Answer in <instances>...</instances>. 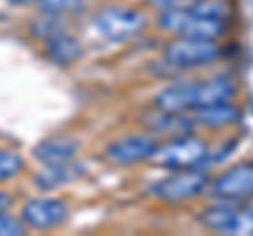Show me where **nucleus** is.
I'll return each mask as SVG.
<instances>
[{"instance_id":"39448f33","label":"nucleus","mask_w":253,"mask_h":236,"mask_svg":"<svg viewBox=\"0 0 253 236\" xmlns=\"http://www.w3.org/2000/svg\"><path fill=\"white\" fill-rule=\"evenodd\" d=\"M205 188H209V177L199 169H186V171H171V175L154 182L150 192L158 200L175 204L199 196Z\"/></svg>"},{"instance_id":"20e7f679","label":"nucleus","mask_w":253,"mask_h":236,"mask_svg":"<svg viewBox=\"0 0 253 236\" xmlns=\"http://www.w3.org/2000/svg\"><path fill=\"white\" fill-rule=\"evenodd\" d=\"M165 61L177 70H192L213 64L219 59L221 46L217 40H194V38H177L165 46Z\"/></svg>"},{"instance_id":"f03ea898","label":"nucleus","mask_w":253,"mask_h":236,"mask_svg":"<svg viewBox=\"0 0 253 236\" xmlns=\"http://www.w3.org/2000/svg\"><path fill=\"white\" fill-rule=\"evenodd\" d=\"M209 158V146L201 137L194 135H179L169 141H165L156 148L152 160L156 167L167 171H186L199 169Z\"/></svg>"},{"instance_id":"412c9836","label":"nucleus","mask_w":253,"mask_h":236,"mask_svg":"<svg viewBox=\"0 0 253 236\" xmlns=\"http://www.w3.org/2000/svg\"><path fill=\"white\" fill-rule=\"evenodd\" d=\"M26 232V224L19 217H13L6 211H0V236H19Z\"/></svg>"},{"instance_id":"9d476101","label":"nucleus","mask_w":253,"mask_h":236,"mask_svg":"<svg viewBox=\"0 0 253 236\" xmlns=\"http://www.w3.org/2000/svg\"><path fill=\"white\" fill-rule=\"evenodd\" d=\"M154 106L171 114L192 112L196 110V82H177L167 86L154 97Z\"/></svg>"},{"instance_id":"9b49d317","label":"nucleus","mask_w":253,"mask_h":236,"mask_svg":"<svg viewBox=\"0 0 253 236\" xmlns=\"http://www.w3.org/2000/svg\"><path fill=\"white\" fill-rule=\"evenodd\" d=\"M234 97H236V84L226 76H217V78H211V80L196 82V110L207 108V106L226 104V101H232Z\"/></svg>"},{"instance_id":"423d86ee","label":"nucleus","mask_w":253,"mask_h":236,"mask_svg":"<svg viewBox=\"0 0 253 236\" xmlns=\"http://www.w3.org/2000/svg\"><path fill=\"white\" fill-rule=\"evenodd\" d=\"M209 190L215 198L228 202L253 198V164H236L219 173L209 182Z\"/></svg>"},{"instance_id":"f8f14e48","label":"nucleus","mask_w":253,"mask_h":236,"mask_svg":"<svg viewBox=\"0 0 253 236\" xmlns=\"http://www.w3.org/2000/svg\"><path fill=\"white\" fill-rule=\"evenodd\" d=\"M83 173V164H72V160L61 164H44V169H41L34 175V186L38 190H55V188L78 179Z\"/></svg>"},{"instance_id":"aec40b11","label":"nucleus","mask_w":253,"mask_h":236,"mask_svg":"<svg viewBox=\"0 0 253 236\" xmlns=\"http://www.w3.org/2000/svg\"><path fill=\"white\" fill-rule=\"evenodd\" d=\"M23 171V158L9 148H0V182L13 179Z\"/></svg>"},{"instance_id":"4be33fe9","label":"nucleus","mask_w":253,"mask_h":236,"mask_svg":"<svg viewBox=\"0 0 253 236\" xmlns=\"http://www.w3.org/2000/svg\"><path fill=\"white\" fill-rule=\"evenodd\" d=\"M13 204V198H11V194H6V192H0V211H9V207Z\"/></svg>"},{"instance_id":"5701e85b","label":"nucleus","mask_w":253,"mask_h":236,"mask_svg":"<svg viewBox=\"0 0 253 236\" xmlns=\"http://www.w3.org/2000/svg\"><path fill=\"white\" fill-rule=\"evenodd\" d=\"M6 2H11V4H15V6H30V4L38 2V0H6Z\"/></svg>"},{"instance_id":"6ab92c4d","label":"nucleus","mask_w":253,"mask_h":236,"mask_svg":"<svg viewBox=\"0 0 253 236\" xmlns=\"http://www.w3.org/2000/svg\"><path fill=\"white\" fill-rule=\"evenodd\" d=\"M226 234L230 236H253V207H236L234 217Z\"/></svg>"},{"instance_id":"dca6fc26","label":"nucleus","mask_w":253,"mask_h":236,"mask_svg":"<svg viewBox=\"0 0 253 236\" xmlns=\"http://www.w3.org/2000/svg\"><path fill=\"white\" fill-rule=\"evenodd\" d=\"M61 32H66V23H63L61 15H51V13H42L30 23V34L38 38V40H49V38L57 36Z\"/></svg>"},{"instance_id":"a211bd4d","label":"nucleus","mask_w":253,"mask_h":236,"mask_svg":"<svg viewBox=\"0 0 253 236\" xmlns=\"http://www.w3.org/2000/svg\"><path fill=\"white\" fill-rule=\"evenodd\" d=\"M38 9L51 15H76L84 9V0H38Z\"/></svg>"},{"instance_id":"0eeeda50","label":"nucleus","mask_w":253,"mask_h":236,"mask_svg":"<svg viewBox=\"0 0 253 236\" xmlns=\"http://www.w3.org/2000/svg\"><path fill=\"white\" fill-rule=\"evenodd\" d=\"M68 204L61 198H32L21 207L23 224L32 230H53L68 219Z\"/></svg>"},{"instance_id":"4468645a","label":"nucleus","mask_w":253,"mask_h":236,"mask_svg":"<svg viewBox=\"0 0 253 236\" xmlns=\"http://www.w3.org/2000/svg\"><path fill=\"white\" fill-rule=\"evenodd\" d=\"M44 53H46V57H49L53 64L72 66L83 57L84 49H83V44H81L78 38L70 36L68 32H61V34L53 36V38H49V40L44 42Z\"/></svg>"},{"instance_id":"ddd939ff","label":"nucleus","mask_w":253,"mask_h":236,"mask_svg":"<svg viewBox=\"0 0 253 236\" xmlns=\"http://www.w3.org/2000/svg\"><path fill=\"white\" fill-rule=\"evenodd\" d=\"M192 120L194 124H201V127H207V129H224L241 120V110L232 101H226V104L194 110Z\"/></svg>"},{"instance_id":"6e6552de","label":"nucleus","mask_w":253,"mask_h":236,"mask_svg":"<svg viewBox=\"0 0 253 236\" xmlns=\"http://www.w3.org/2000/svg\"><path fill=\"white\" fill-rule=\"evenodd\" d=\"M158 144L150 135H129L112 141L106 148V156L116 164H133L150 160L156 152Z\"/></svg>"},{"instance_id":"f3484780","label":"nucleus","mask_w":253,"mask_h":236,"mask_svg":"<svg viewBox=\"0 0 253 236\" xmlns=\"http://www.w3.org/2000/svg\"><path fill=\"white\" fill-rule=\"evenodd\" d=\"M188 9L196 15H205V17L213 19H226L232 13V6L228 0H192Z\"/></svg>"},{"instance_id":"2eb2a0df","label":"nucleus","mask_w":253,"mask_h":236,"mask_svg":"<svg viewBox=\"0 0 253 236\" xmlns=\"http://www.w3.org/2000/svg\"><path fill=\"white\" fill-rule=\"evenodd\" d=\"M234 211H236V207H232V204H226V202L213 204V207H207L205 211H201L199 222L207 228V230L226 234L228 226H230L232 217H234Z\"/></svg>"},{"instance_id":"1a4fd4ad","label":"nucleus","mask_w":253,"mask_h":236,"mask_svg":"<svg viewBox=\"0 0 253 236\" xmlns=\"http://www.w3.org/2000/svg\"><path fill=\"white\" fill-rule=\"evenodd\" d=\"M81 141L70 137V135H53L32 148V156L41 164H61L70 162L76 156Z\"/></svg>"},{"instance_id":"f257e3e1","label":"nucleus","mask_w":253,"mask_h":236,"mask_svg":"<svg viewBox=\"0 0 253 236\" xmlns=\"http://www.w3.org/2000/svg\"><path fill=\"white\" fill-rule=\"evenodd\" d=\"M158 28L175 34L177 38H194V40H219L226 34V19H213L196 15L188 6H169L161 9L156 17Z\"/></svg>"},{"instance_id":"b1692460","label":"nucleus","mask_w":253,"mask_h":236,"mask_svg":"<svg viewBox=\"0 0 253 236\" xmlns=\"http://www.w3.org/2000/svg\"><path fill=\"white\" fill-rule=\"evenodd\" d=\"M190 2H192V0H184V4H186V6H188V4H190Z\"/></svg>"},{"instance_id":"7ed1b4c3","label":"nucleus","mask_w":253,"mask_h":236,"mask_svg":"<svg viewBox=\"0 0 253 236\" xmlns=\"http://www.w3.org/2000/svg\"><path fill=\"white\" fill-rule=\"evenodd\" d=\"M93 28L110 42H125L146 28V15L131 6H104L95 13Z\"/></svg>"}]
</instances>
